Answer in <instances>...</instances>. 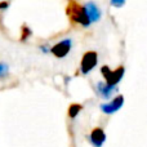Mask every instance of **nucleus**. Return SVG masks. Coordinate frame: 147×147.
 <instances>
[{"mask_svg":"<svg viewBox=\"0 0 147 147\" xmlns=\"http://www.w3.org/2000/svg\"><path fill=\"white\" fill-rule=\"evenodd\" d=\"M66 13L70 17V20L75 23H79L83 27H89L90 26V21H89L88 16L85 14V10L83 7L78 4L75 1H71L69 4V7L66 8Z\"/></svg>","mask_w":147,"mask_h":147,"instance_id":"obj_1","label":"nucleus"},{"mask_svg":"<svg viewBox=\"0 0 147 147\" xmlns=\"http://www.w3.org/2000/svg\"><path fill=\"white\" fill-rule=\"evenodd\" d=\"M101 74L105 79V83H107L109 85L116 86L117 84L121 81L123 76H124V74H125V69L123 66H119L117 69L111 70L109 66H102Z\"/></svg>","mask_w":147,"mask_h":147,"instance_id":"obj_2","label":"nucleus"},{"mask_svg":"<svg viewBox=\"0 0 147 147\" xmlns=\"http://www.w3.org/2000/svg\"><path fill=\"white\" fill-rule=\"evenodd\" d=\"M98 62V54L94 51H89L86 53H84L83 58H81V63H80V71L83 75H88L94 67L97 66Z\"/></svg>","mask_w":147,"mask_h":147,"instance_id":"obj_3","label":"nucleus"},{"mask_svg":"<svg viewBox=\"0 0 147 147\" xmlns=\"http://www.w3.org/2000/svg\"><path fill=\"white\" fill-rule=\"evenodd\" d=\"M123 105H124V96L119 94V96H116L114 99H111V101L107 102V103H102L101 106H99V109H101V111L103 112V114L112 115L119 111L123 107Z\"/></svg>","mask_w":147,"mask_h":147,"instance_id":"obj_4","label":"nucleus"},{"mask_svg":"<svg viewBox=\"0 0 147 147\" xmlns=\"http://www.w3.org/2000/svg\"><path fill=\"white\" fill-rule=\"evenodd\" d=\"M72 48V40L71 39H63L59 43H57L56 45H53L51 48V53L57 58H63L70 53Z\"/></svg>","mask_w":147,"mask_h":147,"instance_id":"obj_5","label":"nucleus"},{"mask_svg":"<svg viewBox=\"0 0 147 147\" xmlns=\"http://www.w3.org/2000/svg\"><path fill=\"white\" fill-rule=\"evenodd\" d=\"M88 140L93 147H102L103 143L106 142V133L101 127H96L92 129Z\"/></svg>","mask_w":147,"mask_h":147,"instance_id":"obj_6","label":"nucleus"},{"mask_svg":"<svg viewBox=\"0 0 147 147\" xmlns=\"http://www.w3.org/2000/svg\"><path fill=\"white\" fill-rule=\"evenodd\" d=\"M83 8L85 10V14L88 16L89 21H90V23L99 21V18H101V10H99V8L93 1H88Z\"/></svg>","mask_w":147,"mask_h":147,"instance_id":"obj_7","label":"nucleus"},{"mask_svg":"<svg viewBox=\"0 0 147 147\" xmlns=\"http://www.w3.org/2000/svg\"><path fill=\"white\" fill-rule=\"evenodd\" d=\"M96 86H97V92H98V94L105 99H109L110 97L112 96V93L116 90V86L109 85V84L105 83V81H98Z\"/></svg>","mask_w":147,"mask_h":147,"instance_id":"obj_8","label":"nucleus"},{"mask_svg":"<svg viewBox=\"0 0 147 147\" xmlns=\"http://www.w3.org/2000/svg\"><path fill=\"white\" fill-rule=\"evenodd\" d=\"M81 110H83V106H81L80 103H71L69 110H67V115H69L70 119H75V117L80 114Z\"/></svg>","mask_w":147,"mask_h":147,"instance_id":"obj_9","label":"nucleus"},{"mask_svg":"<svg viewBox=\"0 0 147 147\" xmlns=\"http://www.w3.org/2000/svg\"><path fill=\"white\" fill-rule=\"evenodd\" d=\"M22 35H21V41H25V40H27V38L31 35V30L27 27V26H23L22 27Z\"/></svg>","mask_w":147,"mask_h":147,"instance_id":"obj_10","label":"nucleus"},{"mask_svg":"<svg viewBox=\"0 0 147 147\" xmlns=\"http://www.w3.org/2000/svg\"><path fill=\"white\" fill-rule=\"evenodd\" d=\"M8 71H9V67H8L7 63L1 62L0 63V78H5L8 75Z\"/></svg>","mask_w":147,"mask_h":147,"instance_id":"obj_11","label":"nucleus"},{"mask_svg":"<svg viewBox=\"0 0 147 147\" xmlns=\"http://www.w3.org/2000/svg\"><path fill=\"white\" fill-rule=\"evenodd\" d=\"M111 4L116 8H121L125 4V0H111Z\"/></svg>","mask_w":147,"mask_h":147,"instance_id":"obj_12","label":"nucleus"},{"mask_svg":"<svg viewBox=\"0 0 147 147\" xmlns=\"http://www.w3.org/2000/svg\"><path fill=\"white\" fill-rule=\"evenodd\" d=\"M8 7H9V3H8V1H1V3H0V9H1V10L8 9Z\"/></svg>","mask_w":147,"mask_h":147,"instance_id":"obj_13","label":"nucleus"}]
</instances>
